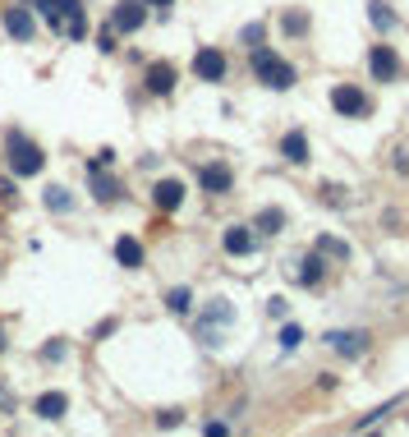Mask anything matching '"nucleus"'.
Wrapping results in <instances>:
<instances>
[{"label": "nucleus", "mask_w": 409, "mask_h": 437, "mask_svg": "<svg viewBox=\"0 0 409 437\" xmlns=\"http://www.w3.org/2000/svg\"><path fill=\"white\" fill-rule=\"evenodd\" d=\"M253 74H258V83L276 87V92H285V87H295V83H299L295 65L280 60V55H276V51H267V46H253Z\"/></svg>", "instance_id": "nucleus-2"}, {"label": "nucleus", "mask_w": 409, "mask_h": 437, "mask_svg": "<svg viewBox=\"0 0 409 437\" xmlns=\"http://www.w3.org/2000/svg\"><path fill=\"white\" fill-rule=\"evenodd\" d=\"M5 157H9V171H14V175H42V166H46L42 143H33L23 129L5 134Z\"/></svg>", "instance_id": "nucleus-1"}, {"label": "nucleus", "mask_w": 409, "mask_h": 437, "mask_svg": "<svg viewBox=\"0 0 409 437\" xmlns=\"http://www.w3.org/2000/svg\"><path fill=\"white\" fill-rule=\"evenodd\" d=\"M97 51H106V55L115 51V28H111V23H106L102 33H97Z\"/></svg>", "instance_id": "nucleus-26"}, {"label": "nucleus", "mask_w": 409, "mask_h": 437, "mask_svg": "<svg viewBox=\"0 0 409 437\" xmlns=\"http://www.w3.org/2000/svg\"><path fill=\"white\" fill-rule=\"evenodd\" d=\"M165 308H170V313H189V308H193V295H189V286H175L170 295H165Z\"/></svg>", "instance_id": "nucleus-18"}, {"label": "nucleus", "mask_w": 409, "mask_h": 437, "mask_svg": "<svg viewBox=\"0 0 409 437\" xmlns=\"http://www.w3.org/2000/svg\"><path fill=\"white\" fill-rule=\"evenodd\" d=\"M299 341H304V327H299V323H285V327H280V350H295Z\"/></svg>", "instance_id": "nucleus-24"}, {"label": "nucleus", "mask_w": 409, "mask_h": 437, "mask_svg": "<svg viewBox=\"0 0 409 437\" xmlns=\"http://www.w3.org/2000/svg\"><path fill=\"white\" fill-rule=\"evenodd\" d=\"M368 70H373V79L391 83L396 74H400V55H396L391 46H373V51H368Z\"/></svg>", "instance_id": "nucleus-7"}, {"label": "nucleus", "mask_w": 409, "mask_h": 437, "mask_svg": "<svg viewBox=\"0 0 409 437\" xmlns=\"http://www.w3.org/2000/svg\"><path fill=\"white\" fill-rule=\"evenodd\" d=\"M143 18H148V5H143V0H120V5L111 9V28H115V33H138Z\"/></svg>", "instance_id": "nucleus-5"}, {"label": "nucleus", "mask_w": 409, "mask_h": 437, "mask_svg": "<svg viewBox=\"0 0 409 437\" xmlns=\"http://www.w3.org/2000/svg\"><path fill=\"white\" fill-rule=\"evenodd\" d=\"M46 207H51V212H70V189L51 184V189H46Z\"/></svg>", "instance_id": "nucleus-21"}, {"label": "nucleus", "mask_w": 409, "mask_h": 437, "mask_svg": "<svg viewBox=\"0 0 409 437\" xmlns=\"http://www.w3.org/2000/svg\"><path fill=\"white\" fill-rule=\"evenodd\" d=\"M115 193H120V184H115L106 171H92V198L97 203H115Z\"/></svg>", "instance_id": "nucleus-16"}, {"label": "nucleus", "mask_w": 409, "mask_h": 437, "mask_svg": "<svg viewBox=\"0 0 409 437\" xmlns=\"http://www.w3.org/2000/svg\"><path fill=\"white\" fill-rule=\"evenodd\" d=\"M143 258H148V254H143V244H138V239H133V235H120V239H115V262H120V267H143Z\"/></svg>", "instance_id": "nucleus-13"}, {"label": "nucleus", "mask_w": 409, "mask_h": 437, "mask_svg": "<svg viewBox=\"0 0 409 437\" xmlns=\"http://www.w3.org/2000/svg\"><path fill=\"white\" fill-rule=\"evenodd\" d=\"M5 33H9V37H18V42H28V37L37 33V23H33V9H28V5H14V9H5Z\"/></svg>", "instance_id": "nucleus-9"}, {"label": "nucleus", "mask_w": 409, "mask_h": 437, "mask_svg": "<svg viewBox=\"0 0 409 437\" xmlns=\"http://www.w3.org/2000/svg\"><path fill=\"white\" fill-rule=\"evenodd\" d=\"M327 345L340 350V355H364V350H368V332H331Z\"/></svg>", "instance_id": "nucleus-14"}, {"label": "nucleus", "mask_w": 409, "mask_h": 437, "mask_svg": "<svg viewBox=\"0 0 409 437\" xmlns=\"http://www.w3.org/2000/svg\"><path fill=\"white\" fill-rule=\"evenodd\" d=\"M0 350H5V341H0Z\"/></svg>", "instance_id": "nucleus-28"}, {"label": "nucleus", "mask_w": 409, "mask_h": 437, "mask_svg": "<svg viewBox=\"0 0 409 437\" xmlns=\"http://www.w3.org/2000/svg\"><path fill=\"white\" fill-rule=\"evenodd\" d=\"M368 18H373V28H382V33H391V28H396V14L382 5V0H373V5H368Z\"/></svg>", "instance_id": "nucleus-19"}, {"label": "nucleus", "mask_w": 409, "mask_h": 437, "mask_svg": "<svg viewBox=\"0 0 409 437\" xmlns=\"http://www.w3.org/2000/svg\"><path fill=\"white\" fill-rule=\"evenodd\" d=\"M280 226H285V212H280V207H267V212H258V230H262V235H276Z\"/></svg>", "instance_id": "nucleus-17"}, {"label": "nucleus", "mask_w": 409, "mask_h": 437, "mask_svg": "<svg viewBox=\"0 0 409 437\" xmlns=\"http://www.w3.org/2000/svg\"><path fill=\"white\" fill-rule=\"evenodd\" d=\"M152 203H157L161 212H175L184 203V180H157V189H152Z\"/></svg>", "instance_id": "nucleus-10"}, {"label": "nucleus", "mask_w": 409, "mask_h": 437, "mask_svg": "<svg viewBox=\"0 0 409 437\" xmlns=\"http://www.w3.org/2000/svg\"><path fill=\"white\" fill-rule=\"evenodd\" d=\"M280 28H285L290 37H299V33H308V14H299V9H290L285 18H280Z\"/></svg>", "instance_id": "nucleus-22"}, {"label": "nucleus", "mask_w": 409, "mask_h": 437, "mask_svg": "<svg viewBox=\"0 0 409 437\" xmlns=\"http://www.w3.org/2000/svg\"><path fill=\"white\" fill-rule=\"evenodd\" d=\"M198 184H202V193H230V184H235V171H230L226 161H207V166L198 171Z\"/></svg>", "instance_id": "nucleus-6"}, {"label": "nucleus", "mask_w": 409, "mask_h": 437, "mask_svg": "<svg viewBox=\"0 0 409 437\" xmlns=\"http://www.w3.org/2000/svg\"><path fill=\"white\" fill-rule=\"evenodd\" d=\"M280 157L295 161V166H304V161H308V134L304 129H290L285 139H280Z\"/></svg>", "instance_id": "nucleus-11"}, {"label": "nucleus", "mask_w": 409, "mask_h": 437, "mask_svg": "<svg viewBox=\"0 0 409 437\" xmlns=\"http://www.w3.org/2000/svg\"><path fill=\"white\" fill-rule=\"evenodd\" d=\"M221 244H226L230 258H244V254H253V230H249V226H230Z\"/></svg>", "instance_id": "nucleus-15"}, {"label": "nucleus", "mask_w": 409, "mask_h": 437, "mask_svg": "<svg viewBox=\"0 0 409 437\" xmlns=\"http://www.w3.org/2000/svg\"><path fill=\"white\" fill-rule=\"evenodd\" d=\"M299 281H304V286H317V281H322V258H304V267H299Z\"/></svg>", "instance_id": "nucleus-20"}, {"label": "nucleus", "mask_w": 409, "mask_h": 437, "mask_svg": "<svg viewBox=\"0 0 409 437\" xmlns=\"http://www.w3.org/2000/svg\"><path fill=\"white\" fill-rule=\"evenodd\" d=\"M317 254H336V258H349V244H345V239H331V235H322V239H317Z\"/></svg>", "instance_id": "nucleus-25"}, {"label": "nucleus", "mask_w": 409, "mask_h": 437, "mask_svg": "<svg viewBox=\"0 0 409 437\" xmlns=\"http://www.w3.org/2000/svg\"><path fill=\"white\" fill-rule=\"evenodd\" d=\"M226 55L217 51V46H198V51H193V74H198L202 83H221L226 79Z\"/></svg>", "instance_id": "nucleus-4"}, {"label": "nucleus", "mask_w": 409, "mask_h": 437, "mask_svg": "<svg viewBox=\"0 0 409 437\" xmlns=\"http://www.w3.org/2000/svg\"><path fill=\"white\" fill-rule=\"evenodd\" d=\"M143 5H152V9H170L175 0H143Z\"/></svg>", "instance_id": "nucleus-27"}, {"label": "nucleus", "mask_w": 409, "mask_h": 437, "mask_svg": "<svg viewBox=\"0 0 409 437\" xmlns=\"http://www.w3.org/2000/svg\"><path fill=\"white\" fill-rule=\"evenodd\" d=\"M331 106H336L345 120H364L373 106H368V97H364V87H354V83H336L331 87Z\"/></svg>", "instance_id": "nucleus-3"}, {"label": "nucleus", "mask_w": 409, "mask_h": 437, "mask_svg": "<svg viewBox=\"0 0 409 437\" xmlns=\"http://www.w3.org/2000/svg\"><path fill=\"white\" fill-rule=\"evenodd\" d=\"M230 318H235V308H230L226 299H212V308H207V318H202V323H230Z\"/></svg>", "instance_id": "nucleus-23"}, {"label": "nucleus", "mask_w": 409, "mask_h": 437, "mask_svg": "<svg viewBox=\"0 0 409 437\" xmlns=\"http://www.w3.org/2000/svg\"><path fill=\"white\" fill-rule=\"evenodd\" d=\"M65 410H70V396H65V392H42V396H37V401H33V414H37V419H65Z\"/></svg>", "instance_id": "nucleus-8"}, {"label": "nucleus", "mask_w": 409, "mask_h": 437, "mask_svg": "<svg viewBox=\"0 0 409 437\" xmlns=\"http://www.w3.org/2000/svg\"><path fill=\"white\" fill-rule=\"evenodd\" d=\"M170 87H175V65H170V60H157V65H148V92L165 97Z\"/></svg>", "instance_id": "nucleus-12"}]
</instances>
